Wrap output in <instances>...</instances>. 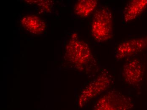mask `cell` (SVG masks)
<instances>
[{"mask_svg":"<svg viewBox=\"0 0 147 110\" xmlns=\"http://www.w3.org/2000/svg\"><path fill=\"white\" fill-rule=\"evenodd\" d=\"M147 49V36L127 39L121 43L115 49V56L118 60L132 57Z\"/></svg>","mask_w":147,"mask_h":110,"instance_id":"5b68a950","label":"cell"},{"mask_svg":"<svg viewBox=\"0 0 147 110\" xmlns=\"http://www.w3.org/2000/svg\"><path fill=\"white\" fill-rule=\"evenodd\" d=\"M145 67L142 62L138 59H133L123 65L122 71L123 79L128 84L136 86L142 81Z\"/></svg>","mask_w":147,"mask_h":110,"instance_id":"8992f818","label":"cell"},{"mask_svg":"<svg viewBox=\"0 0 147 110\" xmlns=\"http://www.w3.org/2000/svg\"><path fill=\"white\" fill-rule=\"evenodd\" d=\"M91 32L94 39L99 43L109 41L113 36V17L112 11L107 7L98 9L93 16Z\"/></svg>","mask_w":147,"mask_h":110,"instance_id":"7a4b0ae2","label":"cell"},{"mask_svg":"<svg viewBox=\"0 0 147 110\" xmlns=\"http://www.w3.org/2000/svg\"><path fill=\"white\" fill-rule=\"evenodd\" d=\"M98 1L96 0H80L74 7L75 15L80 18H85L91 15L97 7Z\"/></svg>","mask_w":147,"mask_h":110,"instance_id":"9c48e42d","label":"cell"},{"mask_svg":"<svg viewBox=\"0 0 147 110\" xmlns=\"http://www.w3.org/2000/svg\"><path fill=\"white\" fill-rule=\"evenodd\" d=\"M21 24L27 31L34 34H40L45 30L46 24L44 21L35 15L24 16L21 19Z\"/></svg>","mask_w":147,"mask_h":110,"instance_id":"ba28073f","label":"cell"},{"mask_svg":"<svg viewBox=\"0 0 147 110\" xmlns=\"http://www.w3.org/2000/svg\"><path fill=\"white\" fill-rule=\"evenodd\" d=\"M147 8V0H131L126 4L123 11V19L129 23L142 15Z\"/></svg>","mask_w":147,"mask_h":110,"instance_id":"52a82bcc","label":"cell"},{"mask_svg":"<svg viewBox=\"0 0 147 110\" xmlns=\"http://www.w3.org/2000/svg\"><path fill=\"white\" fill-rule=\"evenodd\" d=\"M132 107V101L129 97L119 92L110 91L98 99L94 110H130Z\"/></svg>","mask_w":147,"mask_h":110,"instance_id":"3957f363","label":"cell"},{"mask_svg":"<svg viewBox=\"0 0 147 110\" xmlns=\"http://www.w3.org/2000/svg\"><path fill=\"white\" fill-rule=\"evenodd\" d=\"M66 60L76 68L83 70L89 65L95 63L94 55L88 44L73 34L65 47Z\"/></svg>","mask_w":147,"mask_h":110,"instance_id":"6da1fadb","label":"cell"},{"mask_svg":"<svg viewBox=\"0 0 147 110\" xmlns=\"http://www.w3.org/2000/svg\"><path fill=\"white\" fill-rule=\"evenodd\" d=\"M112 76L108 71H103L83 90L80 96L79 104L83 106L90 100L106 91L112 83Z\"/></svg>","mask_w":147,"mask_h":110,"instance_id":"277c9868","label":"cell"}]
</instances>
